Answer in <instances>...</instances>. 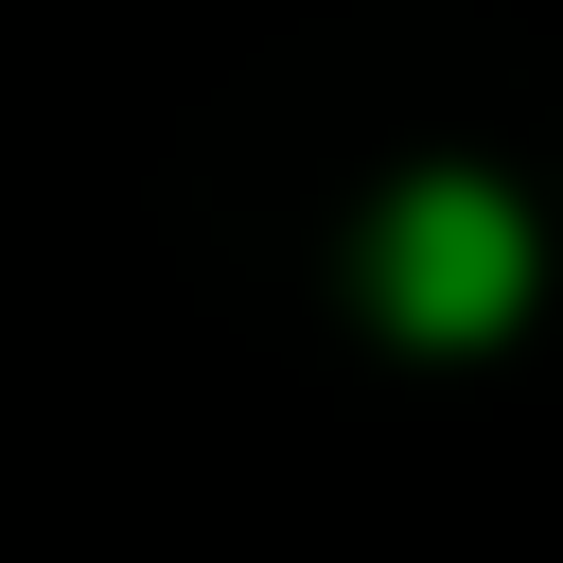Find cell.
<instances>
[{
    "label": "cell",
    "instance_id": "1",
    "mask_svg": "<svg viewBox=\"0 0 563 563\" xmlns=\"http://www.w3.org/2000/svg\"><path fill=\"white\" fill-rule=\"evenodd\" d=\"M387 264H405V317H493L510 299V211L493 194H422L387 229Z\"/></svg>",
    "mask_w": 563,
    "mask_h": 563
}]
</instances>
